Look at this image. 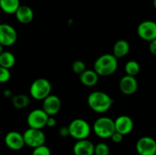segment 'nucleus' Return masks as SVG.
Instances as JSON below:
<instances>
[{
    "instance_id": "nucleus-1",
    "label": "nucleus",
    "mask_w": 156,
    "mask_h": 155,
    "mask_svg": "<svg viewBox=\"0 0 156 155\" xmlns=\"http://www.w3.org/2000/svg\"><path fill=\"white\" fill-rule=\"evenodd\" d=\"M87 102L89 107L96 112H105L112 106L114 100L111 96L102 91H94L88 95Z\"/></svg>"
},
{
    "instance_id": "nucleus-2",
    "label": "nucleus",
    "mask_w": 156,
    "mask_h": 155,
    "mask_svg": "<svg viewBox=\"0 0 156 155\" xmlns=\"http://www.w3.org/2000/svg\"><path fill=\"white\" fill-rule=\"evenodd\" d=\"M118 65L117 59L113 54H104L99 56L94 64V70L98 75L109 76L116 71Z\"/></svg>"
},
{
    "instance_id": "nucleus-3",
    "label": "nucleus",
    "mask_w": 156,
    "mask_h": 155,
    "mask_svg": "<svg viewBox=\"0 0 156 155\" xmlns=\"http://www.w3.org/2000/svg\"><path fill=\"white\" fill-rule=\"evenodd\" d=\"M93 131L99 138H108L115 132L114 120L109 117L103 116L97 119L93 125Z\"/></svg>"
},
{
    "instance_id": "nucleus-4",
    "label": "nucleus",
    "mask_w": 156,
    "mask_h": 155,
    "mask_svg": "<svg viewBox=\"0 0 156 155\" xmlns=\"http://www.w3.org/2000/svg\"><path fill=\"white\" fill-rule=\"evenodd\" d=\"M51 84L47 79L40 78L34 81L30 88V94L37 100H43L50 94Z\"/></svg>"
},
{
    "instance_id": "nucleus-5",
    "label": "nucleus",
    "mask_w": 156,
    "mask_h": 155,
    "mask_svg": "<svg viewBox=\"0 0 156 155\" xmlns=\"http://www.w3.org/2000/svg\"><path fill=\"white\" fill-rule=\"evenodd\" d=\"M69 135L78 140L86 139L91 133V128L88 122L82 119H76L68 126Z\"/></svg>"
},
{
    "instance_id": "nucleus-6",
    "label": "nucleus",
    "mask_w": 156,
    "mask_h": 155,
    "mask_svg": "<svg viewBox=\"0 0 156 155\" xmlns=\"http://www.w3.org/2000/svg\"><path fill=\"white\" fill-rule=\"evenodd\" d=\"M24 144L28 147L35 148L44 145L46 141L45 134L41 129L29 128L23 134Z\"/></svg>"
},
{
    "instance_id": "nucleus-7",
    "label": "nucleus",
    "mask_w": 156,
    "mask_h": 155,
    "mask_svg": "<svg viewBox=\"0 0 156 155\" xmlns=\"http://www.w3.org/2000/svg\"><path fill=\"white\" fill-rule=\"evenodd\" d=\"M49 115L42 109H36L32 110L28 114L27 123L29 128L42 129L47 125Z\"/></svg>"
},
{
    "instance_id": "nucleus-8",
    "label": "nucleus",
    "mask_w": 156,
    "mask_h": 155,
    "mask_svg": "<svg viewBox=\"0 0 156 155\" xmlns=\"http://www.w3.org/2000/svg\"><path fill=\"white\" fill-rule=\"evenodd\" d=\"M18 33L12 25L0 24V44L3 46H10L15 43Z\"/></svg>"
},
{
    "instance_id": "nucleus-9",
    "label": "nucleus",
    "mask_w": 156,
    "mask_h": 155,
    "mask_svg": "<svg viewBox=\"0 0 156 155\" xmlns=\"http://www.w3.org/2000/svg\"><path fill=\"white\" fill-rule=\"evenodd\" d=\"M137 34L142 40L152 41L156 39V22L153 21H145L137 27Z\"/></svg>"
},
{
    "instance_id": "nucleus-10",
    "label": "nucleus",
    "mask_w": 156,
    "mask_h": 155,
    "mask_svg": "<svg viewBox=\"0 0 156 155\" xmlns=\"http://www.w3.org/2000/svg\"><path fill=\"white\" fill-rule=\"evenodd\" d=\"M139 155H155L156 153V141L149 136L140 138L136 144Z\"/></svg>"
},
{
    "instance_id": "nucleus-11",
    "label": "nucleus",
    "mask_w": 156,
    "mask_h": 155,
    "mask_svg": "<svg viewBox=\"0 0 156 155\" xmlns=\"http://www.w3.org/2000/svg\"><path fill=\"white\" fill-rule=\"evenodd\" d=\"M61 100L59 97L50 94L43 100V110L50 116L56 115L60 111Z\"/></svg>"
},
{
    "instance_id": "nucleus-12",
    "label": "nucleus",
    "mask_w": 156,
    "mask_h": 155,
    "mask_svg": "<svg viewBox=\"0 0 156 155\" xmlns=\"http://www.w3.org/2000/svg\"><path fill=\"white\" fill-rule=\"evenodd\" d=\"M5 143L11 150H19L25 145L23 135L16 131H11L5 137Z\"/></svg>"
},
{
    "instance_id": "nucleus-13",
    "label": "nucleus",
    "mask_w": 156,
    "mask_h": 155,
    "mask_svg": "<svg viewBox=\"0 0 156 155\" xmlns=\"http://www.w3.org/2000/svg\"><path fill=\"white\" fill-rule=\"evenodd\" d=\"M115 132H119L123 136L130 133L133 129V121L129 116L122 115L114 120Z\"/></svg>"
},
{
    "instance_id": "nucleus-14",
    "label": "nucleus",
    "mask_w": 156,
    "mask_h": 155,
    "mask_svg": "<svg viewBox=\"0 0 156 155\" xmlns=\"http://www.w3.org/2000/svg\"><path fill=\"white\" fill-rule=\"evenodd\" d=\"M119 88L123 94L126 95H131L137 91L138 82L135 77L126 74L120 80Z\"/></svg>"
},
{
    "instance_id": "nucleus-15",
    "label": "nucleus",
    "mask_w": 156,
    "mask_h": 155,
    "mask_svg": "<svg viewBox=\"0 0 156 155\" xmlns=\"http://www.w3.org/2000/svg\"><path fill=\"white\" fill-rule=\"evenodd\" d=\"M94 144L86 139L78 140L73 146L75 155H94Z\"/></svg>"
},
{
    "instance_id": "nucleus-16",
    "label": "nucleus",
    "mask_w": 156,
    "mask_h": 155,
    "mask_svg": "<svg viewBox=\"0 0 156 155\" xmlns=\"http://www.w3.org/2000/svg\"><path fill=\"white\" fill-rule=\"evenodd\" d=\"M15 14L17 20L21 24H29L34 19L33 10L27 5H20Z\"/></svg>"
},
{
    "instance_id": "nucleus-17",
    "label": "nucleus",
    "mask_w": 156,
    "mask_h": 155,
    "mask_svg": "<svg viewBox=\"0 0 156 155\" xmlns=\"http://www.w3.org/2000/svg\"><path fill=\"white\" fill-rule=\"evenodd\" d=\"M99 75L94 70L85 69L79 74V80L81 83L87 87H93L98 82Z\"/></svg>"
},
{
    "instance_id": "nucleus-18",
    "label": "nucleus",
    "mask_w": 156,
    "mask_h": 155,
    "mask_svg": "<svg viewBox=\"0 0 156 155\" xmlns=\"http://www.w3.org/2000/svg\"><path fill=\"white\" fill-rule=\"evenodd\" d=\"M129 44L125 40H119L114 43L113 47V55L117 59L124 57L129 53Z\"/></svg>"
},
{
    "instance_id": "nucleus-19",
    "label": "nucleus",
    "mask_w": 156,
    "mask_h": 155,
    "mask_svg": "<svg viewBox=\"0 0 156 155\" xmlns=\"http://www.w3.org/2000/svg\"><path fill=\"white\" fill-rule=\"evenodd\" d=\"M19 0H0V9L6 14H15L19 8Z\"/></svg>"
},
{
    "instance_id": "nucleus-20",
    "label": "nucleus",
    "mask_w": 156,
    "mask_h": 155,
    "mask_svg": "<svg viewBox=\"0 0 156 155\" xmlns=\"http://www.w3.org/2000/svg\"><path fill=\"white\" fill-rule=\"evenodd\" d=\"M16 59L13 53L9 51H4L0 54V66L9 69L15 65Z\"/></svg>"
},
{
    "instance_id": "nucleus-21",
    "label": "nucleus",
    "mask_w": 156,
    "mask_h": 155,
    "mask_svg": "<svg viewBox=\"0 0 156 155\" xmlns=\"http://www.w3.org/2000/svg\"><path fill=\"white\" fill-rule=\"evenodd\" d=\"M12 105L18 109H24L30 103V98L26 94H18L12 97Z\"/></svg>"
},
{
    "instance_id": "nucleus-22",
    "label": "nucleus",
    "mask_w": 156,
    "mask_h": 155,
    "mask_svg": "<svg viewBox=\"0 0 156 155\" xmlns=\"http://www.w3.org/2000/svg\"><path fill=\"white\" fill-rule=\"evenodd\" d=\"M125 72L127 75L133 76L135 77L136 75L139 74L140 71V65L136 61L130 60L128 61L126 63L124 67Z\"/></svg>"
},
{
    "instance_id": "nucleus-23",
    "label": "nucleus",
    "mask_w": 156,
    "mask_h": 155,
    "mask_svg": "<svg viewBox=\"0 0 156 155\" xmlns=\"http://www.w3.org/2000/svg\"><path fill=\"white\" fill-rule=\"evenodd\" d=\"M110 147L106 143L100 142L94 145V155H109Z\"/></svg>"
},
{
    "instance_id": "nucleus-24",
    "label": "nucleus",
    "mask_w": 156,
    "mask_h": 155,
    "mask_svg": "<svg viewBox=\"0 0 156 155\" xmlns=\"http://www.w3.org/2000/svg\"><path fill=\"white\" fill-rule=\"evenodd\" d=\"M72 68L76 74H80L86 69V67L85 62L81 60H76L72 65Z\"/></svg>"
},
{
    "instance_id": "nucleus-25",
    "label": "nucleus",
    "mask_w": 156,
    "mask_h": 155,
    "mask_svg": "<svg viewBox=\"0 0 156 155\" xmlns=\"http://www.w3.org/2000/svg\"><path fill=\"white\" fill-rule=\"evenodd\" d=\"M32 155H51L50 148L46 145H41L34 148Z\"/></svg>"
},
{
    "instance_id": "nucleus-26",
    "label": "nucleus",
    "mask_w": 156,
    "mask_h": 155,
    "mask_svg": "<svg viewBox=\"0 0 156 155\" xmlns=\"http://www.w3.org/2000/svg\"><path fill=\"white\" fill-rule=\"evenodd\" d=\"M11 78V73L9 69L0 66V83H5Z\"/></svg>"
},
{
    "instance_id": "nucleus-27",
    "label": "nucleus",
    "mask_w": 156,
    "mask_h": 155,
    "mask_svg": "<svg viewBox=\"0 0 156 155\" xmlns=\"http://www.w3.org/2000/svg\"><path fill=\"white\" fill-rule=\"evenodd\" d=\"M111 140H112L113 142L118 144V143H120L122 141H123V135H121L120 133H119V132H114V134H113L112 135H111Z\"/></svg>"
},
{
    "instance_id": "nucleus-28",
    "label": "nucleus",
    "mask_w": 156,
    "mask_h": 155,
    "mask_svg": "<svg viewBox=\"0 0 156 155\" xmlns=\"http://www.w3.org/2000/svg\"><path fill=\"white\" fill-rule=\"evenodd\" d=\"M59 134L61 137H68L69 135V131L68 126H62L59 129Z\"/></svg>"
},
{
    "instance_id": "nucleus-29",
    "label": "nucleus",
    "mask_w": 156,
    "mask_h": 155,
    "mask_svg": "<svg viewBox=\"0 0 156 155\" xmlns=\"http://www.w3.org/2000/svg\"><path fill=\"white\" fill-rule=\"evenodd\" d=\"M56 125V120L55 119V118H53V116H50V115H49L48 119H47V125H46V126H48L49 128H53V127H55Z\"/></svg>"
},
{
    "instance_id": "nucleus-30",
    "label": "nucleus",
    "mask_w": 156,
    "mask_h": 155,
    "mask_svg": "<svg viewBox=\"0 0 156 155\" xmlns=\"http://www.w3.org/2000/svg\"><path fill=\"white\" fill-rule=\"evenodd\" d=\"M149 51L154 56H156V39L150 41L149 43Z\"/></svg>"
},
{
    "instance_id": "nucleus-31",
    "label": "nucleus",
    "mask_w": 156,
    "mask_h": 155,
    "mask_svg": "<svg viewBox=\"0 0 156 155\" xmlns=\"http://www.w3.org/2000/svg\"><path fill=\"white\" fill-rule=\"evenodd\" d=\"M4 96L6 97H10L12 96V91H9V89H6L4 91Z\"/></svg>"
},
{
    "instance_id": "nucleus-32",
    "label": "nucleus",
    "mask_w": 156,
    "mask_h": 155,
    "mask_svg": "<svg viewBox=\"0 0 156 155\" xmlns=\"http://www.w3.org/2000/svg\"><path fill=\"white\" fill-rule=\"evenodd\" d=\"M3 46L2 45H1V44H0V54H1V53H2L3 52H4V48H3Z\"/></svg>"
},
{
    "instance_id": "nucleus-33",
    "label": "nucleus",
    "mask_w": 156,
    "mask_h": 155,
    "mask_svg": "<svg viewBox=\"0 0 156 155\" xmlns=\"http://www.w3.org/2000/svg\"><path fill=\"white\" fill-rule=\"evenodd\" d=\"M153 5H154V8L156 10V0H153Z\"/></svg>"
},
{
    "instance_id": "nucleus-34",
    "label": "nucleus",
    "mask_w": 156,
    "mask_h": 155,
    "mask_svg": "<svg viewBox=\"0 0 156 155\" xmlns=\"http://www.w3.org/2000/svg\"><path fill=\"white\" fill-rule=\"evenodd\" d=\"M155 155H156V153H155Z\"/></svg>"
}]
</instances>
